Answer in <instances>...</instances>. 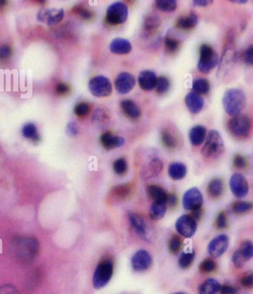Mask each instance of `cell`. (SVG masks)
Segmentation results:
<instances>
[{"instance_id":"cell-1","label":"cell","mask_w":253,"mask_h":294,"mask_svg":"<svg viewBox=\"0 0 253 294\" xmlns=\"http://www.w3.org/2000/svg\"><path fill=\"white\" fill-rule=\"evenodd\" d=\"M224 110L229 116L236 117L246 106V95L241 89L230 88L225 92L222 98Z\"/></svg>"},{"instance_id":"cell-2","label":"cell","mask_w":253,"mask_h":294,"mask_svg":"<svg viewBox=\"0 0 253 294\" xmlns=\"http://www.w3.org/2000/svg\"><path fill=\"white\" fill-rule=\"evenodd\" d=\"M225 151V146L220 133L216 129H212L208 133L205 140L203 147L201 148V155L207 159H218Z\"/></svg>"},{"instance_id":"cell-3","label":"cell","mask_w":253,"mask_h":294,"mask_svg":"<svg viewBox=\"0 0 253 294\" xmlns=\"http://www.w3.org/2000/svg\"><path fill=\"white\" fill-rule=\"evenodd\" d=\"M15 253L22 261H30L37 255L39 242L36 238H22L16 240Z\"/></svg>"},{"instance_id":"cell-4","label":"cell","mask_w":253,"mask_h":294,"mask_svg":"<svg viewBox=\"0 0 253 294\" xmlns=\"http://www.w3.org/2000/svg\"><path fill=\"white\" fill-rule=\"evenodd\" d=\"M219 63L218 54L209 44H202L200 48V58L198 69L202 74H208Z\"/></svg>"},{"instance_id":"cell-5","label":"cell","mask_w":253,"mask_h":294,"mask_svg":"<svg viewBox=\"0 0 253 294\" xmlns=\"http://www.w3.org/2000/svg\"><path fill=\"white\" fill-rule=\"evenodd\" d=\"M113 271L114 266L111 260H104L97 265L92 279L93 287L96 289H101L105 287L111 279Z\"/></svg>"},{"instance_id":"cell-6","label":"cell","mask_w":253,"mask_h":294,"mask_svg":"<svg viewBox=\"0 0 253 294\" xmlns=\"http://www.w3.org/2000/svg\"><path fill=\"white\" fill-rule=\"evenodd\" d=\"M228 129L235 137L245 138L251 132L252 122L247 116L240 114L232 117L228 122Z\"/></svg>"},{"instance_id":"cell-7","label":"cell","mask_w":253,"mask_h":294,"mask_svg":"<svg viewBox=\"0 0 253 294\" xmlns=\"http://www.w3.org/2000/svg\"><path fill=\"white\" fill-rule=\"evenodd\" d=\"M127 15V6L123 2L118 1L108 6L106 12V21L113 25L121 24L126 21Z\"/></svg>"},{"instance_id":"cell-8","label":"cell","mask_w":253,"mask_h":294,"mask_svg":"<svg viewBox=\"0 0 253 294\" xmlns=\"http://www.w3.org/2000/svg\"><path fill=\"white\" fill-rule=\"evenodd\" d=\"M90 92L97 98H104L111 94L110 80L105 76H96L89 81Z\"/></svg>"},{"instance_id":"cell-9","label":"cell","mask_w":253,"mask_h":294,"mask_svg":"<svg viewBox=\"0 0 253 294\" xmlns=\"http://www.w3.org/2000/svg\"><path fill=\"white\" fill-rule=\"evenodd\" d=\"M203 204V197L200 190L196 187L187 191L182 198V205L188 211H197Z\"/></svg>"},{"instance_id":"cell-10","label":"cell","mask_w":253,"mask_h":294,"mask_svg":"<svg viewBox=\"0 0 253 294\" xmlns=\"http://www.w3.org/2000/svg\"><path fill=\"white\" fill-rule=\"evenodd\" d=\"M197 221L192 216L183 215L176 222V230L179 234L185 238L193 237L197 230Z\"/></svg>"},{"instance_id":"cell-11","label":"cell","mask_w":253,"mask_h":294,"mask_svg":"<svg viewBox=\"0 0 253 294\" xmlns=\"http://www.w3.org/2000/svg\"><path fill=\"white\" fill-rule=\"evenodd\" d=\"M230 188L234 195L237 198H244L248 194L249 185L244 175L240 174H235L230 179Z\"/></svg>"},{"instance_id":"cell-12","label":"cell","mask_w":253,"mask_h":294,"mask_svg":"<svg viewBox=\"0 0 253 294\" xmlns=\"http://www.w3.org/2000/svg\"><path fill=\"white\" fill-rule=\"evenodd\" d=\"M153 260L152 257L150 256L146 250H138L137 252L134 254L132 260H131V264L132 268H134V271L143 272L147 270L151 265H152Z\"/></svg>"},{"instance_id":"cell-13","label":"cell","mask_w":253,"mask_h":294,"mask_svg":"<svg viewBox=\"0 0 253 294\" xmlns=\"http://www.w3.org/2000/svg\"><path fill=\"white\" fill-rule=\"evenodd\" d=\"M63 18V9H56V8L41 9L37 14L38 20L47 23L48 25H53L60 23Z\"/></svg>"},{"instance_id":"cell-14","label":"cell","mask_w":253,"mask_h":294,"mask_svg":"<svg viewBox=\"0 0 253 294\" xmlns=\"http://www.w3.org/2000/svg\"><path fill=\"white\" fill-rule=\"evenodd\" d=\"M229 244V240L226 235H220L214 238L209 243V253L213 258L221 257L227 251Z\"/></svg>"},{"instance_id":"cell-15","label":"cell","mask_w":253,"mask_h":294,"mask_svg":"<svg viewBox=\"0 0 253 294\" xmlns=\"http://www.w3.org/2000/svg\"><path fill=\"white\" fill-rule=\"evenodd\" d=\"M164 164L159 158H153L143 166L141 170V178L144 181L156 177L162 172Z\"/></svg>"},{"instance_id":"cell-16","label":"cell","mask_w":253,"mask_h":294,"mask_svg":"<svg viewBox=\"0 0 253 294\" xmlns=\"http://www.w3.org/2000/svg\"><path fill=\"white\" fill-rule=\"evenodd\" d=\"M115 86L119 93L126 94L135 86V78L129 73H121L116 77Z\"/></svg>"},{"instance_id":"cell-17","label":"cell","mask_w":253,"mask_h":294,"mask_svg":"<svg viewBox=\"0 0 253 294\" xmlns=\"http://www.w3.org/2000/svg\"><path fill=\"white\" fill-rule=\"evenodd\" d=\"M185 104H186L187 108L191 113L198 114L203 108L204 100L201 94H199L193 91L186 95Z\"/></svg>"},{"instance_id":"cell-18","label":"cell","mask_w":253,"mask_h":294,"mask_svg":"<svg viewBox=\"0 0 253 294\" xmlns=\"http://www.w3.org/2000/svg\"><path fill=\"white\" fill-rule=\"evenodd\" d=\"M138 81L142 90L152 91L156 87L158 78L155 73L150 70H145L139 74Z\"/></svg>"},{"instance_id":"cell-19","label":"cell","mask_w":253,"mask_h":294,"mask_svg":"<svg viewBox=\"0 0 253 294\" xmlns=\"http://www.w3.org/2000/svg\"><path fill=\"white\" fill-rule=\"evenodd\" d=\"M129 221L131 225L134 228L138 236H140L143 239L148 238V228L145 223V220L142 219L141 216L135 213L129 214Z\"/></svg>"},{"instance_id":"cell-20","label":"cell","mask_w":253,"mask_h":294,"mask_svg":"<svg viewBox=\"0 0 253 294\" xmlns=\"http://www.w3.org/2000/svg\"><path fill=\"white\" fill-rule=\"evenodd\" d=\"M101 144L103 147L107 150L114 149L116 147H120L123 146L125 140L122 136H117L113 135L111 132H105L100 138Z\"/></svg>"},{"instance_id":"cell-21","label":"cell","mask_w":253,"mask_h":294,"mask_svg":"<svg viewBox=\"0 0 253 294\" xmlns=\"http://www.w3.org/2000/svg\"><path fill=\"white\" fill-rule=\"evenodd\" d=\"M109 50L116 55H126L132 50V45L128 40L124 38H115L109 44Z\"/></svg>"},{"instance_id":"cell-22","label":"cell","mask_w":253,"mask_h":294,"mask_svg":"<svg viewBox=\"0 0 253 294\" xmlns=\"http://www.w3.org/2000/svg\"><path fill=\"white\" fill-rule=\"evenodd\" d=\"M207 136H208L207 129L204 126H201V125L194 126L193 128L190 129V133H189L190 143L194 146H199L203 144L207 138Z\"/></svg>"},{"instance_id":"cell-23","label":"cell","mask_w":253,"mask_h":294,"mask_svg":"<svg viewBox=\"0 0 253 294\" xmlns=\"http://www.w3.org/2000/svg\"><path fill=\"white\" fill-rule=\"evenodd\" d=\"M131 187L128 184H123V185H116L114 188L111 189L109 192V200L112 203L120 202L125 200L127 196L130 194Z\"/></svg>"},{"instance_id":"cell-24","label":"cell","mask_w":253,"mask_h":294,"mask_svg":"<svg viewBox=\"0 0 253 294\" xmlns=\"http://www.w3.org/2000/svg\"><path fill=\"white\" fill-rule=\"evenodd\" d=\"M187 167L181 162H173L168 167V174L174 181H180L186 176Z\"/></svg>"},{"instance_id":"cell-25","label":"cell","mask_w":253,"mask_h":294,"mask_svg":"<svg viewBox=\"0 0 253 294\" xmlns=\"http://www.w3.org/2000/svg\"><path fill=\"white\" fill-rule=\"evenodd\" d=\"M123 112L131 119H137L141 117L142 112L137 105L130 99H125L121 103Z\"/></svg>"},{"instance_id":"cell-26","label":"cell","mask_w":253,"mask_h":294,"mask_svg":"<svg viewBox=\"0 0 253 294\" xmlns=\"http://www.w3.org/2000/svg\"><path fill=\"white\" fill-rule=\"evenodd\" d=\"M146 192L150 199H152L154 202L166 203L167 201V193L165 192L164 189L161 188L159 185H148L146 188Z\"/></svg>"},{"instance_id":"cell-27","label":"cell","mask_w":253,"mask_h":294,"mask_svg":"<svg viewBox=\"0 0 253 294\" xmlns=\"http://www.w3.org/2000/svg\"><path fill=\"white\" fill-rule=\"evenodd\" d=\"M198 23V16L193 12H191L190 15L181 17L180 18H179L177 22V26L182 30H190V29L197 26Z\"/></svg>"},{"instance_id":"cell-28","label":"cell","mask_w":253,"mask_h":294,"mask_svg":"<svg viewBox=\"0 0 253 294\" xmlns=\"http://www.w3.org/2000/svg\"><path fill=\"white\" fill-rule=\"evenodd\" d=\"M220 283L214 279H207L199 288V294H216L220 290Z\"/></svg>"},{"instance_id":"cell-29","label":"cell","mask_w":253,"mask_h":294,"mask_svg":"<svg viewBox=\"0 0 253 294\" xmlns=\"http://www.w3.org/2000/svg\"><path fill=\"white\" fill-rule=\"evenodd\" d=\"M166 212V204L165 203H159V202H153V204L150 207L149 215L153 220H160L164 218Z\"/></svg>"},{"instance_id":"cell-30","label":"cell","mask_w":253,"mask_h":294,"mask_svg":"<svg viewBox=\"0 0 253 294\" xmlns=\"http://www.w3.org/2000/svg\"><path fill=\"white\" fill-rule=\"evenodd\" d=\"M223 190V182L220 179H214L208 185V192L212 198H219L222 194Z\"/></svg>"},{"instance_id":"cell-31","label":"cell","mask_w":253,"mask_h":294,"mask_svg":"<svg viewBox=\"0 0 253 294\" xmlns=\"http://www.w3.org/2000/svg\"><path fill=\"white\" fill-rule=\"evenodd\" d=\"M192 89L199 94H207L210 90V84L208 79L203 78L195 79L192 84Z\"/></svg>"},{"instance_id":"cell-32","label":"cell","mask_w":253,"mask_h":294,"mask_svg":"<svg viewBox=\"0 0 253 294\" xmlns=\"http://www.w3.org/2000/svg\"><path fill=\"white\" fill-rule=\"evenodd\" d=\"M160 19L159 17L154 14H149L145 17V21H144V30L145 32L150 33L153 30L158 29L160 26Z\"/></svg>"},{"instance_id":"cell-33","label":"cell","mask_w":253,"mask_h":294,"mask_svg":"<svg viewBox=\"0 0 253 294\" xmlns=\"http://www.w3.org/2000/svg\"><path fill=\"white\" fill-rule=\"evenodd\" d=\"M22 133L23 136L27 139H31L33 141H39L40 140V136L38 134L37 128L32 123H29V124L24 125L22 127Z\"/></svg>"},{"instance_id":"cell-34","label":"cell","mask_w":253,"mask_h":294,"mask_svg":"<svg viewBox=\"0 0 253 294\" xmlns=\"http://www.w3.org/2000/svg\"><path fill=\"white\" fill-rule=\"evenodd\" d=\"M155 5L160 11L164 12H173L178 6L175 0H157Z\"/></svg>"},{"instance_id":"cell-35","label":"cell","mask_w":253,"mask_h":294,"mask_svg":"<svg viewBox=\"0 0 253 294\" xmlns=\"http://www.w3.org/2000/svg\"><path fill=\"white\" fill-rule=\"evenodd\" d=\"M108 113L105 109L103 108H98L95 110V112L92 116V122L95 125H105L108 121Z\"/></svg>"},{"instance_id":"cell-36","label":"cell","mask_w":253,"mask_h":294,"mask_svg":"<svg viewBox=\"0 0 253 294\" xmlns=\"http://www.w3.org/2000/svg\"><path fill=\"white\" fill-rule=\"evenodd\" d=\"M194 259H195V253H182L181 257H179V267L181 268H183V269L190 268L191 264L193 263Z\"/></svg>"},{"instance_id":"cell-37","label":"cell","mask_w":253,"mask_h":294,"mask_svg":"<svg viewBox=\"0 0 253 294\" xmlns=\"http://www.w3.org/2000/svg\"><path fill=\"white\" fill-rule=\"evenodd\" d=\"M253 208V203L251 202H246V201H239L236 202L233 205V211L236 214H243L246 213Z\"/></svg>"},{"instance_id":"cell-38","label":"cell","mask_w":253,"mask_h":294,"mask_svg":"<svg viewBox=\"0 0 253 294\" xmlns=\"http://www.w3.org/2000/svg\"><path fill=\"white\" fill-rule=\"evenodd\" d=\"M161 140L165 147L168 148H174L177 146V141L174 136L168 130H163L161 133Z\"/></svg>"},{"instance_id":"cell-39","label":"cell","mask_w":253,"mask_h":294,"mask_svg":"<svg viewBox=\"0 0 253 294\" xmlns=\"http://www.w3.org/2000/svg\"><path fill=\"white\" fill-rule=\"evenodd\" d=\"M238 250H239V252L241 253L245 260H250L252 257H253V242L250 241H244Z\"/></svg>"},{"instance_id":"cell-40","label":"cell","mask_w":253,"mask_h":294,"mask_svg":"<svg viewBox=\"0 0 253 294\" xmlns=\"http://www.w3.org/2000/svg\"><path fill=\"white\" fill-rule=\"evenodd\" d=\"M156 91L160 94H164L170 88V80L164 76H160L157 81Z\"/></svg>"},{"instance_id":"cell-41","label":"cell","mask_w":253,"mask_h":294,"mask_svg":"<svg viewBox=\"0 0 253 294\" xmlns=\"http://www.w3.org/2000/svg\"><path fill=\"white\" fill-rule=\"evenodd\" d=\"M113 169L115 171V173L118 175L126 174V170H127V163H126V160L124 158L117 159L113 164Z\"/></svg>"},{"instance_id":"cell-42","label":"cell","mask_w":253,"mask_h":294,"mask_svg":"<svg viewBox=\"0 0 253 294\" xmlns=\"http://www.w3.org/2000/svg\"><path fill=\"white\" fill-rule=\"evenodd\" d=\"M164 45L169 52H175L176 50L179 49V41L176 38L167 36L164 38Z\"/></svg>"},{"instance_id":"cell-43","label":"cell","mask_w":253,"mask_h":294,"mask_svg":"<svg viewBox=\"0 0 253 294\" xmlns=\"http://www.w3.org/2000/svg\"><path fill=\"white\" fill-rule=\"evenodd\" d=\"M216 268V263L211 259H207L204 260L201 264H200V270L202 273H212L215 271Z\"/></svg>"},{"instance_id":"cell-44","label":"cell","mask_w":253,"mask_h":294,"mask_svg":"<svg viewBox=\"0 0 253 294\" xmlns=\"http://www.w3.org/2000/svg\"><path fill=\"white\" fill-rule=\"evenodd\" d=\"M90 112V107L86 103H78L77 106H75L74 113L78 117H86Z\"/></svg>"},{"instance_id":"cell-45","label":"cell","mask_w":253,"mask_h":294,"mask_svg":"<svg viewBox=\"0 0 253 294\" xmlns=\"http://www.w3.org/2000/svg\"><path fill=\"white\" fill-rule=\"evenodd\" d=\"M182 246V241L180 240L179 237H173L171 238V241L169 242V249L171 253L177 254L179 252Z\"/></svg>"},{"instance_id":"cell-46","label":"cell","mask_w":253,"mask_h":294,"mask_svg":"<svg viewBox=\"0 0 253 294\" xmlns=\"http://www.w3.org/2000/svg\"><path fill=\"white\" fill-rule=\"evenodd\" d=\"M243 60L246 64L253 66V44L249 46L243 53Z\"/></svg>"},{"instance_id":"cell-47","label":"cell","mask_w":253,"mask_h":294,"mask_svg":"<svg viewBox=\"0 0 253 294\" xmlns=\"http://www.w3.org/2000/svg\"><path fill=\"white\" fill-rule=\"evenodd\" d=\"M232 259H233V262H234L235 267L238 268H242L244 264H245V262L246 261V260H245V258H244L242 255H241V253L239 252L238 249L235 251Z\"/></svg>"},{"instance_id":"cell-48","label":"cell","mask_w":253,"mask_h":294,"mask_svg":"<svg viewBox=\"0 0 253 294\" xmlns=\"http://www.w3.org/2000/svg\"><path fill=\"white\" fill-rule=\"evenodd\" d=\"M73 11H74L77 14L80 16L82 18L86 19V20H88V19L91 18V17H92V13L90 11H89L88 9H86V8L79 7V6H76L73 9Z\"/></svg>"},{"instance_id":"cell-49","label":"cell","mask_w":253,"mask_h":294,"mask_svg":"<svg viewBox=\"0 0 253 294\" xmlns=\"http://www.w3.org/2000/svg\"><path fill=\"white\" fill-rule=\"evenodd\" d=\"M216 225L220 230H223L227 226V214L225 212H220L218 215L216 219Z\"/></svg>"},{"instance_id":"cell-50","label":"cell","mask_w":253,"mask_h":294,"mask_svg":"<svg viewBox=\"0 0 253 294\" xmlns=\"http://www.w3.org/2000/svg\"><path fill=\"white\" fill-rule=\"evenodd\" d=\"M241 285L246 288H252L253 287V273L248 274L244 276L241 279Z\"/></svg>"},{"instance_id":"cell-51","label":"cell","mask_w":253,"mask_h":294,"mask_svg":"<svg viewBox=\"0 0 253 294\" xmlns=\"http://www.w3.org/2000/svg\"><path fill=\"white\" fill-rule=\"evenodd\" d=\"M78 126L77 125L73 123V122H72V123H69L68 125H67V129H66V131H67V134L69 136H75L77 134H78Z\"/></svg>"},{"instance_id":"cell-52","label":"cell","mask_w":253,"mask_h":294,"mask_svg":"<svg viewBox=\"0 0 253 294\" xmlns=\"http://www.w3.org/2000/svg\"><path fill=\"white\" fill-rule=\"evenodd\" d=\"M234 164L238 168H243L246 165V159L245 157H243L242 155H236L234 159Z\"/></svg>"},{"instance_id":"cell-53","label":"cell","mask_w":253,"mask_h":294,"mask_svg":"<svg viewBox=\"0 0 253 294\" xmlns=\"http://www.w3.org/2000/svg\"><path fill=\"white\" fill-rule=\"evenodd\" d=\"M69 91H70V87H68V86L65 83L58 84L57 87H56V92H57L58 94H66Z\"/></svg>"},{"instance_id":"cell-54","label":"cell","mask_w":253,"mask_h":294,"mask_svg":"<svg viewBox=\"0 0 253 294\" xmlns=\"http://www.w3.org/2000/svg\"><path fill=\"white\" fill-rule=\"evenodd\" d=\"M220 293L222 294H237V290L236 288L232 286H228V285H224L222 287H220Z\"/></svg>"},{"instance_id":"cell-55","label":"cell","mask_w":253,"mask_h":294,"mask_svg":"<svg viewBox=\"0 0 253 294\" xmlns=\"http://www.w3.org/2000/svg\"><path fill=\"white\" fill-rule=\"evenodd\" d=\"M11 49L9 46L3 45L1 47V49H0V55H1V58L5 59V58L11 56Z\"/></svg>"},{"instance_id":"cell-56","label":"cell","mask_w":253,"mask_h":294,"mask_svg":"<svg viewBox=\"0 0 253 294\" xmlns=\"http://www.w3.org/2000/svg\"><path fill=\"white\" fill-rule=\"evenodd\" d=\"M1 294H18V292L13 286L9 285V286H4L2 287Z\"/></svg>"},{"instance_id":"cell-57","label":"cell","mask_w":253,"mask_h":294,"mask_svg":"<svg viewBox=\"0 0 253 294\" xmlns=\"http://www.w3.org/2000/svg\"><path fill=\"white\" fill-rule=\"evenodd\" d=\"M213 0H194L193 4L196 6H201L205 7L209 4H212Z\"/></svg>"},{"instance_id":"cell-58","label":"cell","mask_w":253,"mask_h":294,"mask_svg":"<svg viewBox=\"0 0 253 294\" xmlns=\"http://www.w3.org/2000/svg\"><path fill=\"white\" fill-rule=\"evenodd\" d=\"M177 202H178V200H177V197H176L174 194H170V195H168L166 203L170 204L171 206H174V205L177 204Z\"/></svg>"},{"instance_id":"cell-59","label":"cell","mask_w":253,"mask_h":294,"mask_svg":"<svg viewBox=\"0 0 253 294\" xmlns=\"http://www.w3.org/2000/svg\"><path fill=\"white\" fill-rule=\"evenodd\" d=\"M201 211L200 209L199 210H197V211H193V216H192V218H193L195 220H197V219H199L201 218Z\"/></svg>"},{"instance_id":"cell-60","label":"cell","mask_w":253,"mask_h":294,"mask_svg":"<svg viewBox=\"0 0 253 294\" xmlns=\"http://www.w3.org/2000/svg\"><path fill=\"white\" fill-rule=\"evenodd\" d=\"M232 3H235V4H246L247 3V0H230Z\"/></svg>"},{"instance_id":"cell-61","label":"cell","mask_w":253,"mask_h":294,"mask_svg":"<svg viewBox=\"0 0 253 294\" xmlns=\"http://www.w3.org/2000/svg\"><path fill=\"white\" fill-rule=\"evenodd\" d=\"M184 294V293H177V294Z\"/></svg>"}]
</instances>
